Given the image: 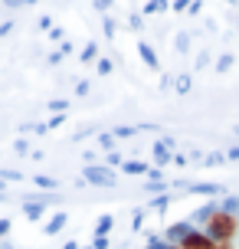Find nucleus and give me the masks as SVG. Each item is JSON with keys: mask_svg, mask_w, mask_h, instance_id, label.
Instances as JSON below:
<instances>
[{"mask_svg": "<svg viewBox=\"0 0 239 249\" xmlns=\"http://www.w3.org/2000/svg\"><path fill=\"white\" fill-rule=\"evenodd\" d=\"M200 230L206 233L210 239L229 246L239 233V216L233 210H203V220H200Z\"/></svg>", "mask_w": 239, "mask_h": 249, "instance_id": "1", "label": "nucleus"}, {"mask_svg": "<svg viewBox=\"0 0 239 249\" xmlns=\"http://www.w3.org/2000/svg\"><path fill=\"white\" fill-rule=\"evenodd\" d=\"M167 243H174L177 249H229V246H223V243L210 239L200 226H174V233H171Z\"/></svg>", "mask_w": 239, "mask_h": 249, "instance_id": "2", "label": "nucleus"}, {"mask_svg": "<svg viewBox=\"0 0 239 249\" xmlns=\"http://www.w3.org/2000/svg\"><path fill=\"white\" fill-rule=\"evenodd\" d=\"M85 180H92V184H112L115 174H112V171H102V167H88Z\"/></svg>", "mask_w": 239, "mask_h": 249, "instance_id": "3", "label": "nucleus"}, {"mask_svg": "<svg viewBox=\"0 0 239 249\" xmlns=\"http://www.w3.org/2000/svg\"><path fill=\"white\" fill-rule=\"evenodd\" d=\"M66 223V216H56V220H52V223H50V233H56V230H59V226H63Z\"/></svg>", "mask_w": 239, "mask_h": 249, "instance_id": "4", "label": "nucleus"}, {"mask_svg": "<svg viewBox=\"0 0 239 249\" xmlns=\"http://www.w3.org/2000/svg\"><path fill=\"white\" fill-rule=\"evenodd\" d=\"M151 249H177V246H174V243H154Z\"/></svg>", "mask_w": 239, "mask_h": 249, "instance_id": "5", "label": "nucleus"}]
</instances>
